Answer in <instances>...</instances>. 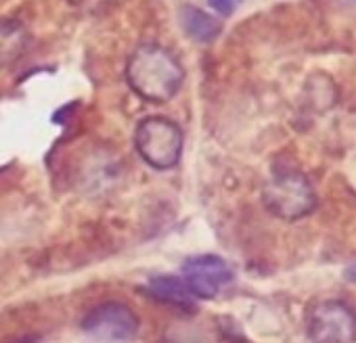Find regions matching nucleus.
<instances>
[{
    "label": "nucleus",
    "mask_w": 356,
    "mask_h": 343,
    "mask_svg": "<svg viewBox=\"0 0 356 343\" xmlns=\"http://www.w3.org/2000/svg\"><path fill=\"white\" fill-rule=\"evenodd\" d=\"M126 82L140 99L149 103H168L181 90L185 69L168 49L143 44L126 63Z\"/></svg>",
    "instance_id": "1"
},
{
    "label": "nucleus",
    "mask_w": 356,
    "mask_h": 343,
    "mask_svg": "<svg viewBox=\"0 0 356 343\" xmlns=\"http://www.w3.org/2000/svg\"><path fill=\"white\" fill-rule=\"evenodd\" d=\"M262 203L279 220L296 222L310 216L316 208V195L310 181L296 169H281L262 189Z\"/></svg>",
    "instance_id": "2"
},
{
    "label": "nucleus",
    "mask_w": 356,
    "mask_h": 343,
    "mask_svg": "<svg viewBox=\"0 0 356 343\" xmlns=\"http://www.w3.org/2000/svg\"><path fill=\"white\" fill-rule=\"evenodd\" d=\"M134 147L140 159L149 167L157 172H165L176 167L178 161H181L185 149V136L176 122L161 115H151L136 126Z\"/></svg>",
    "instance_id": "3"
},
{
    "label": "nucleus",
    "mask_w": 356,
    "mask_h": 343,
    "mask_svg": "<svg viewBox=\"0 0 356 343\" xmlns=\"http://www.w3.org/2000/svg\"><path fill=\"white\" fill-rule=\"evenodd\" d=\"M310 343H354L356 314L341 299H325L310 308L306 320Z\"/></svg>",
    "instance_id": "4"
},
{
    "label": "nucleus",
    "mask_w": 356,
    "mask_h": 343,
    "mask_svg": "<svg viewBox=\"0 0 356 343\" xmlns=\"http://www.w3.org/2000/svg\"><path fill=\"white\" fill-rule=\"evenodd\" d=\"M82 331L99 341L128 343L138 333V316L126 303L105 301L86 312Z\"/></svg>",
    "instance_id": "5"
},
{
    "label": "nucleus",
    "mask_w": 356,
    "mask_h": 343,
    "mask_svg": "<svg viewBox=\"0 0 356 343\" xmlns=\"http://www.w3.org/2000/svg\"><path fill=\"white\" fill-rule=\"evenodd\" d=\"M181 274L195 299H212L233 281V268L214 253L189 258L183 264Z\"/></svg>",
    "instance_id": "6"
},
{
    "label": "nucleus",
    "mask_w": 356,
    "mask_h": 343,
    "mask_svg": "<svg viewBox=\"0 0 356 343\" xmlns=\"http://www.w3.org/2000/svg\"><path fill=\"white\" fill-rule=\"evenodd\" d=\"M147 291L159 303L172 306L183 312H195V297L187 289V285L181 276H172V274L153 276V278H149Z\"/></svg>",
    "instance_id": "7"
},
{
    "label": "nucleus",
    "mask_w": 356,
    "mask_h": 343,
    "mask_svg": "<svg viewBox=\"0 0 356 343\" xmlns=\"http://www.w3.org/2000/svg\"><path fill=\"white\" fill-rule=\"evenodd\" d=\"M30 32L17 19H0V67L17 63L30 49Z\"/></svg>",
    "instance_id": "8"
},
{
    "label": "nucleus",
    "mask_w": 356,
    "mask_h": 343,
    "mask_svg": "<svg viewBox=\"0 0 356 343\" xmlns=\"http://www.w3.org/2000/svg\"><path fill=\"white\" fill-rule=\"evenodd\" d=\"M181 22H183L185 34L189 38H193L195 42H202V44L216 40L222 32L220 22L214 15H210L197 7H185L181 13Z\"/></svg>",
    "instance_id": "9"
},
{
    "label": "nucleus",
    "mask_w": 356,
    "mask_h": 343,
    "mask_svg": "<svg viewBox=\"0 0 356 343\" xmlns=\"http://www.w3.org/2000/svg\"><path fill=\"white\" fill-rule=\"evenodd\" d=\"M208 3H210V7H212L216 13H220V15H231L233 9H235V5H237V0H208Z\"/></svg>",
    "instance_id": "10"
},
{
    "label": "nucleus",
    "mask_w": 356,
    "mask_h": 343,
    "mask_svg": "<svg viewBox=\"0 0 356 343\" xmlns=\"http://www.w3.org/2000/svg\"><path fill=\"white\" fill-rule=\"evenodd\" d=\"M343 278L356 285V264H350V266L343 270Z\"/></svg>",
    "instance_id": "11"
}]
</instances>
